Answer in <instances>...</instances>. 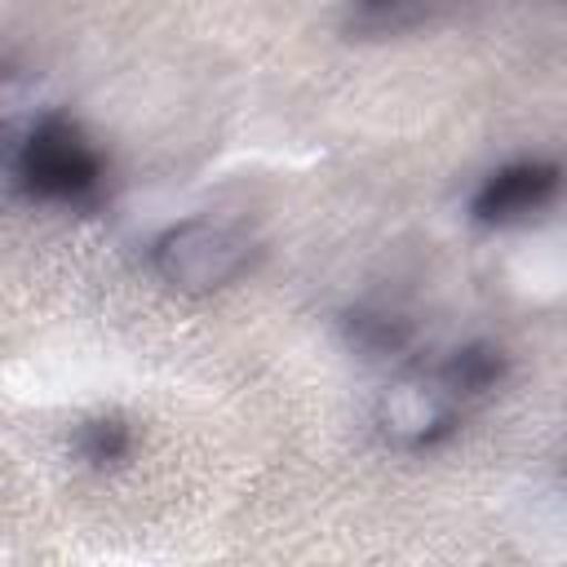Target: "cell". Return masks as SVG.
<instances>
[{
  "mask_svg": "<svg viewBox=\"0 0 567 567\" xmlns=\"http://www.w3.org/2000/svg\"><path fill=\"white\" fill-rule=\"evenodd\" d=\"M248 266H252L248 235L226 221H208V217L177 221L151 244V270L168 288L190 292V297L230 288Z\"/></svg>",
  "mask_w": 567,
  "mask_h": 567,
  "instance_id": "cell-1",
  "label": "cell"
},
{
  "mask_svg": "<svg viewBox=\"0 0 567 567\" xmlns=\"http://www.w3.org/2000/svg\"><path fill=\"white\" fill-rule=\"evenodd\" d=\"M18 182L40 199L75 204L97 190L102 155L71 120L49 115L27 133V142L18 151Z\"/></svg>",
  "mask_w": 567,
  "mask_h": 567,
  "instance_id": "cell-2",
  "label": "cell"
},
{
  "mask_svg": "<svg viewBox=\"0 0 567 567\" xmlns=\"http://www.w3.org/2000/svg\"><path fill=\"white\" fill-rule=\"evenodd\" d=\"M456 416H461V399L447 390V381L439 377V368H412V372H399L381 399H377V425L381 434L394 443V447H408V452H421V447H434L443 443L452 430H456Z\"/></svg>",
  "mask_w": 567,
  "mask_h": 567,
  "instance_id": "cell-3",
  "label": "cell"
},
{
  "mask_svg": "<svg viewBox=\"0 0 567 567\" xmlns=\"http://www.w3.org/2000/svg\"><path fill=\"white\" fill-rule=\"evenodd\" d=\"M558 190V164H545V159H518V164H505L496 173H487L470 199V213L474 221L483 226H509V221H523L532 213H540Z\"/></svg>",
  "mask_w": 567,
  "mask_h": 567,
  "instance_id": "cell-4",
  "label": "cell"
},
{
  "mask_svg": "<svg viewBox=\"0 0 567 567\" xmlns=\"http://www.w3.org/2000/svg\"><path fill=\"white\" fill-rule=\"evenodd\" d=\"M439 377L447 381V390L456 399H474V394H487L505 377V354L487 341H470L439 363Z\"/></svg>",
  "mask_w": 567,
  "mask_h": 567,
  "instance_id": "cell-5",
  "label": "cell"
},
{
  "mask_svg": "<svg viewBox=\"0 0 567 567\" xmlns=\"http://www.w3.org/2000/svg\"><path fill=\"white\" fill-rule=\"evenodd\" d=\"M71 443H75V452H80L89 465H115V461H124V456L133 452V430H128L124 416L106 412V416L80 421Z\"/></svg>",
  "mask_w": 567,
  "mask_h": 567,
  "instance_id": "cell-6",
  "label": "cell"
},
{
  "mask_svg": "<svg viewBox=\"0 0 567 567\" xmlns=\"http://www.w3.org/2000/svg\"><path fill=\"white\" fill-rule=\"evenodd\" d=\"M425 18H430V9H421V4H359V9H350L346 27L368 40V35H399Z\"/></svg>",
  "mask_w": 567,
  "mask_h": 567,
  "instance_id": "cell-7",
  "label": "cell"
},
{
  "mask_svg": "<svg viewBox=\"0 0 567 567\" xmlns=\"http://www.w3.org/2000/svg\"><path fill=\"white\" fill-rule=\"evenodd\" d=\"M350 332H354V346H359V350H372V354L399 350L403 337H408V328H403L399 319H390V315H354Z\"/></svg>",
  "mask_w": 567,
  "mask_h": 567,
  "instance_id": "cell-8",
  "label": "cell"
}]
</instances>
